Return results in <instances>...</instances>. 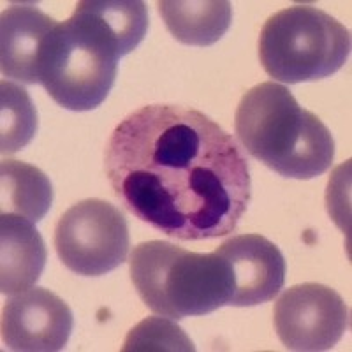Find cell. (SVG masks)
Masks as SVG:
<instances>
[{
  "label": "cell",
  "instance_id": "2",
  "mask_svg": "<svg viewBox=\"0 0 352 352\" xmlns=\"http://www.w3.org/2000/svg\"><path fill=\"white\" fill-rule=\"evenodd\" d=\"M234 129L254 159L285 178L310 180L331 168V132L284 85L266 81L250 88L238 104Z\"/></svg>",
  "mask_w": 352,
  "mask_h": 352
},
{
  "label": "cell",
  "instance_id": "9",
  "mask_svg": "<svg viewBox=\"0 0 352 352\" xmlns=\"http://www.w3.org/2000/svg\"><path fill=\"white\" fill-rule=\"evenodd\" d=\"M229 264L232 276L231 307H256L275 300L285 284L280 248L259 234H240L215 250Z\"/></svg>",
  "mask_w": 352,
  "mask_h": 352
},
{
  "label": "cell",
  "instance_id": "4",
  "mask_svg": "<svg viewBox=\"0 0 352 352\" xmlns=\"http://www.w3.org/2000/svg\"><path fill=\"white\" fill-rule=\"evenodd\" d=\"M129 263L132 284L153 314L180 320L231 305V270L217 252L197 254L153 240L134 247Z\"/></svg>",
  "mask_w": 352,
  "mask_h": 352
},
{
  "label": "cell",
  "instance_id": "5",
  "mask_svg": "<svg viewBox=\"0 0 352 352\" xmlns=\"http://www.w3.org/2000/svg\"><path fill=\"white\" fill-rule=\"evenodd\" d=\"M351 55V34L331 14L312 6L275 12L259 36V60L282 83H303L340 71Z\"/></svg>",
  "mask_w": 352,
  "mask_h": 352
},
{
  "label": "cell",
  "instance_id": "1",
  "mask_svg": "<svg viewBox=\"0 0 352 352\" xmlns=\"http://www.w3.org/2000/svg\"><path fill=\"white\" fill-rule=\"evenodd\" d=\"M104 168L124 208L175 240L226 236L252 197L236 141L182 106H144L125 116L109 138Z\"/></svg>",
  "mask_w": 352,
  "mask_h": 352
},
{
  "label": "cell",
  "instance_id": "3",
  "mask_svg": "<svg viewBox=\"0 0 352 352\" xmlns=\"http://www.w3.org/2000/svg\"><path fill=\"white\" fill-rule=\"evenodd\" d=\"M125 55L124 44L88 0L78 2L72 16L56 25L44 41L39 83L62 108L90 111L111 92L118 58Z\"/></svg>",
  "mask_w": 352,
  "mask_h": 352
},
{
  "label": "cell",
  "instance_id": "7",
  "mask_svg": "<svg viewBox=\"0 0 352 352\" xmlns=\"http://www.w3.org/2000/svg\"><path fill=\"white\" fill-rule=\"evenodd\" d=\"M275 331L289 351H329L351 328V312L342 296L322 284L292 285L273 310Z\"/></svg>",
  "mask_w": 352,
  "mask_h": 352
},
{
  "label": "cell",
  "instance_id": "10",
  "mask_svg": "<svg viewBox=\"0 0 352 352\" xmlns=\"http://www.w3.org/2000/svg\"><path fill=\"white\" fill-rule=\"evenodd\" d=\"M56 21L34 2H16L0 18V71L25 85L39 83V56Z\"/></svg>",
  "mask_w": 352,
  "mask_h": 352
},
{
  "label": "cell",
  "instance_id": "6",
  "mask_svg": "<svg viewBox=\"0 0 352 352\" xmlns=\"http://www.w3.org/2000/svg\"><path fill=\"white\" fill-rule=\"evenodd\" d=\"M131 247L129 226L120 210L102 199L72 204L55 228V248L71 272L100 276L125 263Z\"/></svg>",
  "mask_w": 352,
  "mask_h": 352
},
{
  "label": "cell",
  "instance_id": "13",
  "mask_svg": "<svg viewBox=\"0 0 352 352\" xmlns=\"http://www.w3.org/2000/svg\"><path fill=\"white\" fill-rule=\"evenodd\" d=\"M0 190V212L16 213L34 224L52 208L53 187L48 176L20 160H2Z\"/></svg>",
  "mask_w": 352,
  "mask_h": 352
},
{
  "label": "cell",
  "instance_id": "11",
  "mask_svg": "<svg viewBox=\"0 0 352 352\" xmlns=\"http://www.w3.org/2000/svg\"><path fill=\"white\" fill-rule=\"evenodd\" d=\"M46 266V245L34 222L16 213L0 215V291L20 294L36 285Z\"/></svg>",
  "mask_w": 352,
  "mask_h": 352
},
{
  "label": "cell",
  "instance_id": "14",
  "mask_svg": "<svg viewBox=\"0 0 352 352\" xmlns=\"http://www.w3.org/2000/svg\"><path fill=\"white\" fill-rule=\"evenodd\" d=\"M0 152L4 155L25 148L37 131V113L27 90L9 81L0 85Z\"/></svg>",
  "mask_w": 352,
  "mask_h": 352
},
{
  "label": "cell",
  "instance_id": "12",
  "mask_svg": "<svg viewBox=\"0 0 352 352\" xmlns=\"http://www.w3.org/2000/svg\"><path fill=\"white\" fill-rule=\"evenodd\" d=\"M157 8L173 37L188 46H212L232 21L228 0H164Z\"/></svg>",
  "mask_w": 352,
  "mask_h": 352
},
{
  "label": "cell",
  "instance_id": "15",
  "mask_svg": "<svg viewBox=\"0 0 352 352\" xmlns=\"http://www.w3.org/2000/svg\"><path fill=\"white\" fill-rule=\"evenodd\" d=\"M122 351H196V347L184 329L173 322V319L148 317L129 331Z\"/></svg>",
  "mask_w": 352,
  "mask_h": 352
},
{
  "label": "cell",
  "instance_id": "8",
  "mask_svg": "<svg viewBox=\"0 0 352 352\" xmlns=\"http://www.w3.org/2000/svg\"><path fill=\"white\" fill-rule=\"evenodd\" d=\"M74 326L69 305L48 289L20 292L2 308V342L18 352H56L67 345Z\"/></svg>",
  "mask_w": 352,
  "mask_h": 352
}]
</instances>
